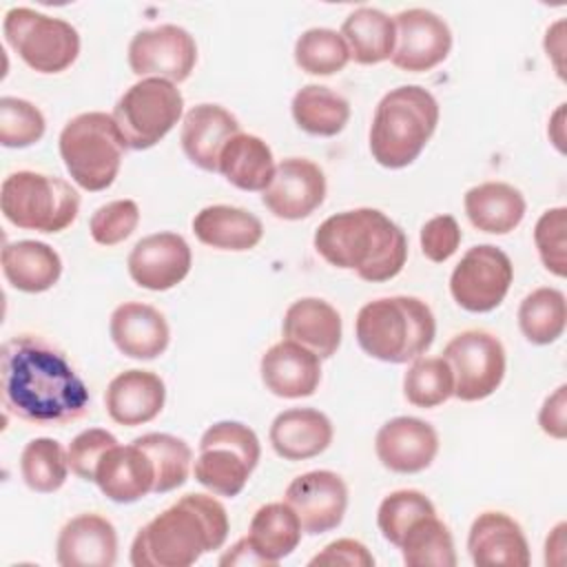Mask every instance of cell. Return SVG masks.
<instances>
[{
	"label": "cell",
	"mask_w": 567,
	"mask_h": 567,
	"mask_svg": "<svg viewBox=\"0 0 567 567\" xmlns=\"http://www.w3.org/2000/svg\"><path fill=\"white\" fill-rule=\"evenodd\" d=\"M0 383L7 412L40 427L73 423L91 405L82 377L38 334H16L2 343Z\"/></svg>",
	"instance_id": "1"
},
{
	"label": "cell",
	"mask_w": 567,
	"mask_h": 567,
	"mask_svg": "<svg viewBox=\"0 0 567 567\" xmlns=\"http://www.w3.org/2000/svg\"><path fill=\"white\" fill-rule=\"evenodd\" d=\"M226 507L208 494H186L151 518L133 538V567H188L228 538Z\"/></svg>",
	"instance_id": "2"
},
{
	"label": "cell",
	"mask_w": 567,
	"mask_h": 567,
	"mask_svg": "<svg viewBox=\"0 0 567 567\" xmlns=\"http://www.w3.org/2000/svg\"><path fill=\"white\" fill-rule=\"evenodd\" d=\"M312 241L330 266L354 270L372 284L394 279L408 259L405 233L377 208L330 215L319 224Z\"/></svg>",
	"instance_id": "3"
},
{
	"label": "cell",
	"mask_w": 567,
	"mask_h": 567,
	"mask_svg": "<svg viewBox=\"0 0 567 567\" xmlns=\"http://www.w3.org/2000/svg\"><path fill=\"white\" fill-rule=\"evenodd\" d=\"M354 334L368 357L383 363H408L430 350L436 321L419 297H381L361 306Z\"/></svg>",
	"instance_id": "4"
},
{
	"label": "cell",
	"mask_w": 567,
	"mask_h": 567,
	"mask_svg": "<svg viewBox=\"0 0 567 567\" xmlns=\"http://www.w3.org/2000/svg\"><path fill=\"white\" fill-rule=\"evenodd\" d=\"M439 124L436 97L419 86L405 84L388 91L372 117L370 126V153L372 159L383 168L410 166Z\"/></svg>",
	"instance_id": "5"
},
{
	"label": "cell",
	"mask_w": 567,
	"mask_h": 567,
	"mask_svg": "<svg viewBox=\"0 0 567 567\" xmlns=\"http://www.w3.org/2000/svg\"><path fill=\"white\" fill-rule=\"evenodd\" d=\"M58 146L71 179L91 193L106 190L115 182L126 151L113 115L102 111L71 117L60 131Z\"/></svg>",
	"instance_id": "6"
},
{
	"label": "cell",
	"mask_w": 567,
	"mask_h": 567,
	"mask_svg": "<svg viewBox=\"0 0 567 567\" xmlns=\"http://www.w3.org/2000/svg\"><path fill=\"white\" fill-rule=\"evenodd\" d=\"M0 208L4 219L18 228L60 233L75 221L80 195L62 177L18 171L2 182Z\"/></svg>",
	"instance_id": "7"
},
{
	"label": "cell",
	"mask_w": 567,
	"mask_h": 567,
	"mask_svg": "<svg viewBox=\"0 0 567 567\" xmlns=\"http://www.w3.org/2000/svg\"><path fill=\"white\" fill-rule=\"evenodd\" d=\"M261 456L252 427L239 421H217L199 439L195 481L215 496L241 494Z\"/></svg>",
	"instance_id": "8"
},
{
	"label": "cell",
	"mask_w": 567,
	"mask_h": 567,
	"mask_svg": "<svg viewBox=\"0 0 567 567\" xmlns=\"http://www.w3.org/2000/svg\"><path fill=\"white\" fill-rule=\"evenodd\" d=\"M2 33L20 60L38 73H62L80 55V33L71 22L29 7L9 9Z\"/></svg>",
	"instance_id": "9"
},
{
	"label": "cell",
	"mask_w": 567,
	"mask_h": 567,
	"mask_svg": "<svg viewBox=\"0 0 567 567\" xmlns=\"http://www.w3.org/2000/svg\"><path fill=\"white\" fill-rule=\"evenodd\" d=\"M182 111L184 95L177 84L162 78H142L120 95L111 115L126 148L146 151L173 131Z\"/></svg>",
	"instance_id": "10"
},
{
	"label": "cell",
	"mask_w": 567,
	"mask_h": 567,
	"mask_svg": "<svg viewBox=\"0 0 567 567\" xmlns=\"http://www.w3.org/2000/svg\"><path fill=\"white\" fill-rule=\"evenodd\" d=\"M443 359L454 374V396L465 403L483 401L498 390L505 377V348L487 330H463L452 337Z\"/></svg>",
	"instance_id": "11"
},
{
	"label": "cell",
	"mask_w": 567,
	"mask_h": 567,
	"mask_svg": "<svg viewBox=\"0 0 567 567\" xmlns=\"http://www.w3.org/2000/svg\"><path fill=\"white\" fill-rule=\"evenodd\" d=\"M514 281L512 259L492 244L472 246L450 275L452 299L467 312H489L503 303Z\"/></svg>",
	"instance_id": "12"
},
{
	"label": "cell",
	"mask_w": 567,
	"mask_h": 567,
	"mask_svg": "<svg viewBox=\"0 0 567 567\" xmlns=\"http://www.w3.org/2000/svg\"><path fill=\"white\" fill-rule=\"evenodd\" d=\"M197 64L195 38L177 24L142 29L128 42V66L140 78H162L179 84Z\"/></svg>",
	"instance_id": "13"
},
{
	"label": "cell",
	"mask_w": 567,
	"mask_h": 567,
	"mask_svg": "<svg viewBox=\"0 0 567 567\" xmlns=\"http://www.w3.org/2000/svg\"><path fill=\"white\" fill-rule=\"evenodd\" d=\"M284 501L297 514L301 529L319 536L341 525L348 509V485L337 472L312 470L290 481Z\"/></svg>",
	"instance_id": "14"
},
{
	"label": "cell",
	"mask_w": 567,
	"mask_h": 567,
	"mask_svg": "<svg viewBox=\"0 0 567 567\" xmlns=\"http://www.w3.org/2000/svg\"><path fill=\"white\" fill-rule=\"evenodd\" d=\"M396 44L392 64L408 73H423L439 66L452 49L447 22L430 9H405L394 16Z\"/></svg>",
	"instance_id": "15"
},
{
	"label": "cell",
	"mask_w": 567,
	"mask_h": 567,
	"mask_svg": "<svg viewBox=\"0 0 567 567\" xmlns=\"http://www.w3.org/2000/svg\"><path fill=\"white\" fill-rule=\"evenodd\" d=\"M326 175L319 164L306 157H286L275 166V175L261 193V204L286 221L312 215L326 199Z\"/></svg>",
	"instance_id": "16"
},
{
	"label": "cell",
	"mask_w": 567,
	"mask_h": 567,
	"mask_svg": "<svg viewBox=\"0 0 567 567\" xmlns=\"http://www.w3.org/2000/svg\"><path fill=\"white\" fill-rule=\"evenodd\" d=\"M126 266L131 279L140 288L164 292L186 279L193 266V255L182 235L153 233L133 246Z\"/></svg>",
	"instance_id": "17"
},
{
	"label": "cell",
	"mask_w": 567,
	"mask_h": 567,
	"mask_svg": "<svg viewBox=\"0 0 567 567\" xmlns=\"http://www.w3.org/2000/svg\"><path fill=\"white\" fill-rule=\"evenodd\" d=\"M374 452L390 472L416 474L427 470L436 458L439 434L423 419L394 416L379 427Z\"/></svg>",
	"instance_id": "18"
},
{
	"label": "cell",
	"mask_w": 567,
	"mask_h": 567,
	"mask_svg": "<svg viewBox=\"0 0 567 567\" xmlns=\"http://www.w3.org/2000/svg\"><path fill=\"white\" fill-rule=\"evenodd\" d=\"M62 567H113L117 560V532L100 514H80L64 523L55 543Z\"/></svg>",
	"instance_id": "19"
},
{
	"label": "cell",
	"mask_w": 567,
	"mask_h": 567,
	"mask_svg": "<svg viewBox=\"0 0 567 567\" xmlns=\"http://www.w3.org/2000/svg\"><path fill=\"white\" fill-rule=\"evenodd\" d=\"M259 372L266 390L281 399L310 396L321 381L319 357L290 339H284L264 352Z\"/></svg>",
	"instance_id": "20"
},
{
	"label": "cell",
	"mask_w": 567,
	"mask_h": 567,
	"mask_svg": "<svg viewBox=\"0 0 567 567\" xmlns=\"http://www.w3.org/2000/svg\"><path fill=\"white\" fill-rule=\"evenodd\" d=\"M109 332L124 357L140 361L157 359L166 352L171 341V328L164 315L140 301L120 303L111 315Z\"/></svg>",
	"instance_id": "21"
},
{
	"label": "cell",
	"mask_w": 567,
	"mask_h": 567,
	"mask_svg": "<svg viewBox=\"0 0 567 567\" xmlns=\"http://www.w3.org/2000/svg\"><path fill=\"white\" fill-rule=\"evenodd\" d=\"M166 403V385L151 370H124L111 379L104 394L109 416L126 427L153 421Z\"/></svg>",
	"instance_id": "22"
},
{
	"label": "cell",
	"mask_w": 567,
	"mask_h": 567,
	"mask_svg": "<svg viewBox=\"0 0 567 567\" xmlns=\"http://www.w3.org/2000/svg\"><path fill=\"white\" fill-rule=\"evenodd\" d=\"M93 483L109 501L126 505L153 492L155 467L151 456L135 443H117L109 447L100 458Z\"/></svg>",
	"instance_id": "23"
},
{
	"label": "cell",
	"mask_w": 567,
	"mask_h": 567,
	"mask_svg": "<svg viewBox=\"0 0 567 567\" xmlns=\"http://www.w3.org/2000/svg\"><path fill=\"white\" fill-rule=\"evenodd\" d=\"M467 551L474 565L527 567L532 560L523 527L505 512H483L474 518Z\"/></svg>",
	"instance_id": "24"
},
{
	"label": "cell",
	"mask_w": 567,
	"mask_h": 567,
	"mask_svg": "<svg viewBox=\"0 0 567 567\" xmlns=\"http://www.w3.org/2000/svg\"><path fill=\"white\" fill-rule=\"evenodd\" d=\"M239 133L237 117L219 104H197L182 122V151L202 171L217 173L224 144Z\"/></svg>",
	"instance_id": "25"
},
{
	"label": "cell",
	"mask_w": 567,
	"mask_h": 567,
	"mask_svg": "<svg viewBox=\"0 0 567 567\" xmlns=\"http://www.w3.org/2000/svg\"><path fill=\"white\" fill-rule=\"evenodd\" d=\"M330 419L315 408H290L270 423V445L286 461H306L326 452L332 443Z\"/></svg>",
	"instance_id": "26"
},
{
	"label": "cell",
	"mask_w": 567,
	"mask_h": 567,
	"mask_svg": "<svg viewBox=\"0 0 567 567\" xmlns=\"http://www.w3.org/2000/svg\"><path fill=\"white\" fill-rule=\"evenodd\" d=\"M284 337L301 343L319 359H330L341 346V315L319 297H303L288 306L284 315Z\"/></svg>",
	"instance_id": "27"
},
{
	"label": "cell",
	"mask_w": 567,
	"mask_h": 567,
	"mask_svg": "<svg viewBox=\"0 0 567 567\" xmlns=\"http://www.w3.org/2000/svg\"><path fill=\"white\" fill-rule=\"evenodd\" d=\"M193 233L204 246L241 252L261 241L264 224L246 208L213 204L193 217Z\"/></svg>",
	"instance_id": "28"
},
{
	"label": "cell",
	"mask_w": 567,
	"mask_h": 567,
	"mask_svg": "<svg viewBox=\"0 0 567 567\" xmlns=\"http://www.w3.org/2000/svg\"><path fill=\"white\" fill-rule=\"evenodd\" d=\"M0 261L2 275L11 288L29 295L53 288L62 275V259L58 250L35 239L4 244Z\"/></svg>",
	"instance_id": "29"
},
{
	"label": "cell",
	"mask_w": 567,
	"mask_h": 567,
	"mask_svg": "<svg viewBox=\"0 0 567 567\" xmlns=\"http://www.w3.org/2000/svg\"><path fill=\"white\" fill-rule=\"evenodd\" d=\"M465 215L474 228L489 235L512 233L525 217V197L507 182H483L463 197Z\"/></svg>",
	"instance_id": "30"
},
{
	"label": "cell",
	"mask_w": 567,
	"mask_h": 567,
	"mask_svg": "<svg viewBox=\"0 0 567 567\" xmlns=\"http://www.w3.org/2000/svg\"><path fill=\"white\" fill-rule=\"evenodd\" d=\"M217 173L241 190L264 193L275 175V157L261 137L239 131L224 144Z\"/></svg>",
	"instance_id": "31"
},
{
	"label": "cell",
	"mask_w": 567,
	"mask_h": 567,
	"mask_svg": "<svg viewBox=\"0 0 567 567\" xmlns=\"http://www.w3.org/2000/svg\"><path fill=\"white\" fill-rule=\"evenodd\" d=\"M350 60L357 64H379L392 58L396 44L394 18L374 7H359L341 24Z\"/></svg>",
	"instance_id": "32"
},
{
	"label": "cell",
	"mask_w": 567,
	"mask_h": 567,
	"mask_svg": "<svg viewBox=\"0 0 567 567\" xmlns=\"http://www.w3.org/2000/svg\"><path fill=\"white\" fill-rule=\"evenodd\" d=\"M301 532V523L286 501L268 503L255 512L248 527V540L255 551L272 567L297 549Z\"/></svg>",
	"instance_id": "33"
},
{
	"label": "cell",
	"mask_w": 567,
	"mask_h": 567,
	"mask_svg": "<svg viewBox=\"0 0 567 567\" xmlns=\"http://www.w3.org/2000/svg\"><path fill=\"white\" fill-rule=\"evenodd\" d=\"M290 111L297 126L317 137H334L350 120L348 100L323 84L301 86L292 97Z\"/></svg>",
	"instance_id": "34"
},
{
	"label": "cell",
	"mask_w": 567,
	"mask_h": 567,
	"mask_svg": "<svg viewBox=\"0 0 567 567\" xmlns=\"http://www.w3.org/2000/svg\"><path fill=\"white\" fill-rule=\"evenodd\" d=\"M567 326V303L558 288L532 290L518 308V328L534 346H549L558 341Z\"/></svg>",
	"instance_id": "35"
},
{
	"label": "cell",
	"mask_w": 567,
	"mask_h": 567,
	"mask_svg": "<svg viewBox=\"0 0 567 567\" xmlns=\"http://www.w3.org/2000/svg\"><path fill=\"white\" fill-rule=\"evenodd\" d=\"M403 563L410 567H454L456 551L450 527L436 516H423L405 532L401 545Z\"/></svg>",
	"instance_id": "36"
},
{
	"label": "cell",
	"mask_w": 567,
	"mask_h": 567,
	"mask_svg": "<svg viewBox=\"0 0 567 567\" xmlns=\"http://www.w3.org/2000/svg\"><path fill=\"white\" fill-rule=\"evenodd\" d=\"M133 443L142 447L153 461V467H155L153 494L173 492L188 481L193 452L184 439L166 432H148L133 439Z\"/></svg>",
	"instance_id": "37"
},
{
	"label": "cell",
	"mask_w": 567,
	"mask_h": 567,
	"mask_svg": "<svg viewBox=\"0 0 567 567\" xmlns=\"http://www.w3.org/2000/svg\"><path fill=\"white\" fill-rule=\"evenodd\" d=\"M20 474L27 487L33 492H58L69 474L66 450L60 441L49 436L31 439L20 454Z\"/></svg>",
	"instance_id": "38"
},
{
	"label": "cell",
	"mask_w": 567,
	"mask_h": 567,
	"mask_svg": "<svg viewBox=\"0 0 567 567\" xmlns=\"http://www.w3.org/2000/svg\"><path fill=\"white\" fill-rule=\"evenodd\" d=\"M295 62L303 73L334 75L350 62V51L339 31L315 27L297 38Z\"/></svg>",
	"instance_id": "39"
},
{
	"label": "cell",
	"mask_w": 567,
	"mask_h": 567,
	"mask_svg": "<svg viewBox=\"0 0 567 567\" xmlns=\"http://www.w3.org/2000/svg\"><path fill=\"white\" fill-rule=\"evenodd\" d=\"M403 394L416 408H436L454 396V374L443 357H419L403 377Z\"/></svg>",
	"instance_id": "40"
},
{
	"label": "cell",
	"mask_w": 567,
	"mask_h": 567,
	"mask_svg": "<svg viewBox=\"0 0 567 567\" xmlns=\"http://www.w3.org/2000/svg\"><path fill=\"white\" fill-rule=\"evenodd\" d=\"M430 514H436V509L434 503L423 492L396 489L381 501L377 512V525L381 536L394 547H399L412 523Z\"/></svg>",
	"instance_id": "41"
},
{
	"label": "cell",
	"mask_w": 567,
	"mask_h": 567,
	"mask_svg": "<svg viewBox=\"0 0 567 567\" xmlns=\"http://www.w3.org/2000/svg\"><path fill=\"white\" fill-rule=\"evenodd\" d=\"M47 122L42 111L22 97H0V144L4 148H27L42 140Z\"/></svg>",
	"instance_id": "42"
},
{
	"label": "cell",
	"mask_w": 567,
	"mask_h": 567,
	"mask_svg": "<svg viewBox=\"0 0 567 567\" xmlns=\"http://www.w3.org/2000/svg\"><path fill=\"white\" fill-rule=\"evenodd\" d=\"M567 208L556 206L545 210L534 226V244L543 266L556 275H567Z\"/></svg>",
	"instance_id": "43"
},
{
	"label": "cell",
	"mask_w": 567,
	"mask_h": 567,
	"mask_svg": "<svg viewBox=\"0 0 567 567\" xmlns=\"http://www.w3.org/2000/svg\"><path fill=\"white\" fill-rule=\"evenodd\" d=\"M140 224V206L133 199H113L102 204L89 221V230L95 244L115 246L133 235Z\"/></svg>",
	"instance_id": "44"
},
{
	"label": "cell",
	"mask_w": 567,
	"mask_h": 567,
	"mask_svg": "<svg viewBox=\"0 0 567 567\" xmlns=\"http://www.w3.org/2000/svg\"><path fill=\"white\" fill-rule=\"evenodd\" d=\"M113 445H117V439L111 432L102 430V427H89V430L80 432L71 441V445L66 450L71 472L75 476H80L82 481H91L93 483L100 458Z\"/></svg>",
	"instance_id": "45"
},
{
	"label": "cell",
	"mask_w": 567,
	"mask_h": 567,
	"mask_svg": "<svg viewBox=\"0 0 567 567\" xmlns=\"http://www.w3.org/2000/svg\"><path fill=\"white\" fill-rule=\"evenodd\" d=\"M421 252L434 264L447 261L461 246L463 233L452 215H436L421 226Z\"/></svg>",
	"instance_id": "46"
},
{
	"label": "cell",
	"mask_w": 567,
	"mask_h": 567,
	"mask_svg": "<svg viewBox=\"0 0 567 567\" xmlns=\"http://www.w3.org/2000/svg\"><path fill=\"white\" fill-rule=\"evenodd\" d=\"M308 565H346V567H374V556L354 538H339L328 543Z\"/></svg>",
	"instance_id": "47"
},
{
	"label": "cell",
	"mask_w": 567,
	"mask_h": 567,
	"mask_svg": "<svg viewBox=\"0 0 567 567\" xmlns=\"http://www.w3.org/2000/svg\"><path fill=\"white\" fill-rule=\"evenodd\" d=\"M538 425L540 430L551 436L563 441L567 436V385H558L545 401L538 412Z\"/></svg>",
	"instance_id": "48"
},
{
	"label": "cell",
	"mask_w": 567,
	"mask_h": 567,
	"mask_svg": "<svg viewBox=\"0 0 567 567\" xmlns=\"http://www.w3.org/2000/svg\"><path fill=\"white\" fill-rule=\"evenodd\" d=\"M219 565H224V567H228V565H239V567L264 565V567H270V565L255 551V547L250 545L248 536L239 538V540L219 558Z\"/></svg>",
	"instance_id": "49"
}]
</instances>
